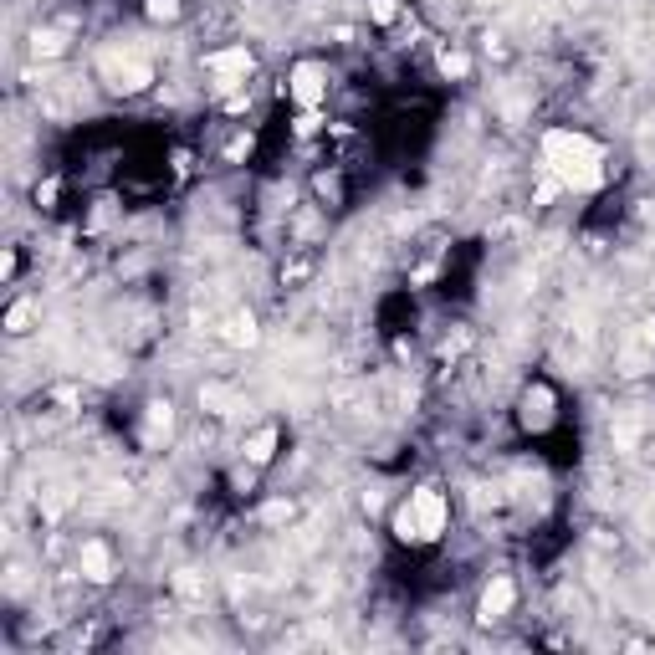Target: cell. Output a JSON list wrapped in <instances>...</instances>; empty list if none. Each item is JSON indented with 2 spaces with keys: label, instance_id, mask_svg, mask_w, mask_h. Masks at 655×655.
Wrapping results in <instances>:
<instances>
[{
  "label": "cell",
  "instance_id": "6da1fadb",
  "mask_svg": "<svg viewBox=\"0 0 655 655\" xmlns=\"http://www.w3.org/2000/svg\"><path fill=\"white\" fill-rule=\"evenodd\" d=\"M538 154H543V169L558 190L589 195L604 185V149L589 134H579V128H548Z\"/></svg>",
  "mask_w": 655,
  "mask_h": 655
},
{
  "label": "cell",
  "instance_id": "7a4b0ae2",
  "mask_svg": "<svg viewBox=\"0 0 655 655\" xmlns=\"http://www.w3.org/2000/svg\"><path fill=\"white\" fill-rule=\"evenodd\" d=\"M446 517H451L446 497L435 492V487H420V492H410L395 507V538L400 543H435V538L446 533Z\"/></svg>",
  "mask_w": 655,
  "mask_h": 655
},
{
  "label": "cell",
  "instance_id": "3957f363",
  "mask_svg": "<svg viewBox=\"0 0 655 655\" xmlns=\"http://www.w3.org/2000/svg\"><path fill=\"white\" fill-rule=\"evenodd\" d=\"M98 72H103V82L113 87V93H144V87L154 82V62L134 47V41L108 47V52L98 57Z\"/></svg>",
  "mask_w": 655,
  "mask_h": 655
},
{
  "label": "cell",
  "instance_id": "277c9868",
  "mask_svg": "<svg viewBox=\"0 0 655 655\" xmlns=\"http://www.w3.org/2000/svg\"><path fill=\"white\" fill-rule=\"evenodd\" d=\"M205 72L215 77V93H231L251 77V52L246 47H226V52H210L205 57Z\"/></svg>",
  "mask_w": 655,
  "mask_h": 655
},
{
  "label": "cell",
  "instance_id": "5b68a950",
  "mask_svg": "<svg viewBox=\"0 0 655 655\" xmlns=\"http://www.w3.org/2000/svg\"><path fill=\"white\" fill-rule=\"evenodd\" d=\"M287 93H292V103H302V108H323V98H328V72H323L318 62H297V67L287 72Z\"/></svg>",
  "mask_w": 655,
  "mask_h": 655
},
{
  "label": "cell",
  "instance_id": "8992f818",
  "mask_svg": "<svg viewBox=\"0 0 655 655\" xmlns=\"http://www.w3.org/2000/svg\"><path fill=\"white\" fill-rule=\"evenodd\" d=\"M512 604H517V584H512L507 574H497V579L482 589V599H476V620H482V625H497V620L512 615Z\"/></svg>",
  "mask_w": 655,
  "mask_h": 655
},
{
  "label": "cell",
  "instance_id": "52a82bcc",
  "mask_svg": "<svg viewBox=\"0 0 655 655\" xmlns=\"http://www.w3.org/2000/svg\"><path fill=\"white\" fill-rule=\"evenodd\" d=\"M77 574H82L87 584H108V579H113V548H108L103 538L77 543Z\"/></svg>",
  "mask_w": 655,
  "mask_h": 655
},
{
  "label": "cell",
  "instance_id": "ba28073f",
  "mask_svg": "<svg viewBox=\"0 0 655 655\" xmlns=\"http://www.w3.org/2000/svg\"><path fill=\"white\" fill-rule=\"evenodd\" d=\"M522 425H528V430H548L553 425V389L548 384H533L528 395H522Z\"/></svg>",
  "mask_w": 655,
  "mask_h": 655
},
{
  "label": "cell",
  "instance_id": "9c48e42d",
  "mask_svg": "<svg viewBox=\"0 0 655 655\" xmlns=\"http://www.w3.org/2000/svg\"><path fill=\"white\" fill-rule=\"evenodd\" d=\"M277 441H282V430H277V425H261V430L246 435V446H241V451H246L251 466H267V461L277 456Z\"/></svg>",
  "mask_w": 655,
  "mask_h": 655
},
{
  "label": "cell",
  "instance_id": "30bf717a",
  "mask_svg": "<svg viewBox=\"0 0 655 655\" xmlns=\"http://www.w3.org/2000/svg\"><path fill=\"white\" fill-rule=\"evenodd\" d=\"M169 430H174V405L169 400H149V410H144V441L159 446V441H169Z\"/></svg>",
  "mask_w": 655,
  "mask_h": 655
},
{
  "label": "cell",
  "instance_id": "8fae6325",
  "mask_svg": "<svg viewBox=\"0 0 655 655\" xmlns=\"http://www.w3.org/2000/svg\"><path fill=\"white\" fill-rule=\"evenodd\" d=\"M67 36L62 31H31V57H62Z\"/></svg>",
  "mask_w": 655,
  "mask_h": 655
},
{
  "label": "cell",
  "instance_id": "7c38bea8",
  "mask_svg": "<svg viewBox=\"0 0 655 655\" xmlns=\"http://www.w3.org/2000/svg\"><path fill=\"white\" fill-rule=\"evenodd\" d=\"M226 338H231L236 348H241V343H256V318H251V313H236V318L226 323Z\"/></svg>",
  "mask_w": 655,
  "mask_h": 655
},
{
  "label": "cell",
  "instance_id": "4fadbf2b",
  "mask_svg": "<svg viewBox=\"0 0 655 655\" xmlns=\"http://www.w3.org/2000/svg\"><path fill=\"white\" fill-rule=\"evenodd\" d=\"M31 318H36L31 302H16V308L6 313V328H11V333H31Z\"/></svg>",
  "mask_w": 655,
  "mask_h": 655
},
{
  "label": "cell",
  "instance_id": "5bb4252c",
  "mask_svg": "<svg viewBox=\"0 0 655 655\" xmlns=\"http://www.w3.org/2000/svg\"><path fill=\"white\" fill-rule=\"evenodd\" d=\"M369 16H374L379 26H389V21H400V0H369Z\"/></svg>",
  "mask_w": 655,
  "mask_h": 655
},
{
  "label": "cell",
  "instance_id": "9a60e30c",
  "mask_svg": "<svg viewBox=\"0 0 655 655\" xmlns=\"http://www.w3.org/2000/svg\"><path fill=\"white\" fill-rule=\"evenodd\" d=\"M144 11H149V21H174L180 16V0H144Z\"/></svg>",
  "mask_w": 655,
  "mask_h": 655
},
{
  "label": "cell",
  "instance_id": "2e32d148",
  "mask_svg": "<svg viewBox=\"0 0 655 655\" xmlns=\"http://www.w3.org/2000/svg\"><path fill=\"white\" fill-rule=\"evenodd\" d=\"M441 72H446V77H466V72H471V57H466V52H441Z\"/></svg>",
  "mask_w": 655,
  "mask_h": 655
},
{
  "label": "cell",
  "instance_id": "e0dca14e",
  "mask_svg": "<svg viewBox=\"0 0 655 655\" xmlns=\"http://www.w3.org/2000/svg\"><path fill=\"white\" fill-rule=\"evenodd\" d=\"M174 589H180L185 599H200V594H205V579H200L195 569H185V574H180V584H174Z\"/></svg>",
  "mask_w": 655,
  "mask_h": 655
},
{
  "label": "cell",
  "instance_id": "ac0fdd59",
  "mask_svg": "<svg viewBox=\"0 0 655 655\" xmlns=\"http://www.w3.org/2000/svg\"><path fill=\"white\" fill-rule=\"evenodd\" d=\"M287 517H292V502H272L267 507V522H287Z\"/></svg>",
  "mask_w": 655,
  "mask_h": 655
},
{
  "label": "cell",
  "instance_id": "d6986e66",
  "mask_svg": "<svg viewBox=\"0 0 655 655\" xmlns=\"http://www.w3.org/2000/svg\"><path fill=\"white\" fill-rule=\"evenodd\" d=\"M640 343H645V348H655V318H645V323H640Z\"/></svg>",
  "mask_w": 655,
  "mask_h": 655
}]
</instances>
